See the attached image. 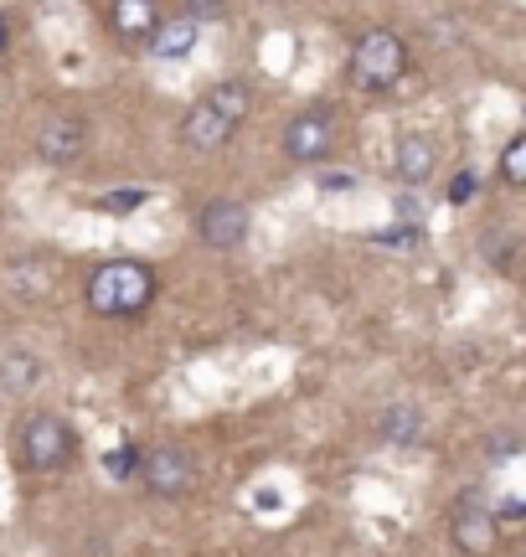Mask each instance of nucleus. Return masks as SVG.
Returning <instances> with one entry per match:
<instances>
[{"label": "nucleus", "mask_w": 526, "mask_h": 557, "mask_svg": "<svg viewBox=\"0 0 526 557\" xmlns=\"http://www.w3.org/2000/svg\"><path fill=\"white\" fill-rule=\"evenodd\" d=\"M83 150H88V124L73 120V114H52L37 129V156L47 165H73Z\"/></svg>", "instance_id": "obj_7"}, {"label": "nucleus", "mask_w": 526, "mask_h": 557, "mask_svg": "<svg viewBox=\"0 0 526 557\" xmlns=\"http://www.w3.org/2000/svg\"><path fill=\"white\" fill-rule=\"evenodd\" d=\"M155 26H161V11H155V0H114L109 5V32L120 41H145L155 37Z\"/></svg>", "instance_id": "obj_11"}, {"label": "nucleus", "mask_w": 526, "mask_h": 557, "mask_svg": "<svg viewBox=\"0 0 526 557\" xmlns=\"http://www.w3.org/2000/svg\"><path fill=\"white\" fill-rule=\"evenodd\" d=\"M475 171H454V181H449V201H454V207H460V201H469L475 197Z\"/></svg>", "instance_id": "obj_19"}, {"label": "nucleus", "mask_w": 526, "mask_h": 557, "mask_svg": "<svg viewBox=\"0 0 526 557\" xmlns=\"http://www.w3.org/2000/svg\"><path fill=\"white\" fill-rule=\"evenodd\" d=\"M202 99L212 103V109H217L223 120L243 124V120H248V109H253V88H248L243 78H223V83H212V88H206Z\"/></svg>", "instance_id": "obj_14"}, {"label": "nucleus", "mask_w": 526, "mask_h": 557, "mask_svg": "<svg viewBox=\"0 0 526 557\" xmlns=\"http://www.w3.org/2000/svg\"><path fill=\"white\" fill-rule=\"evenodd\" d=\"M140 449H135V444H120V449H109V455H103V475L109 480H135L140 475Z\"/></svg>", "instance_id": "obj_16"}, {"label": "nucleus", "mask_w": 526, "mask_h": 557, "mask_svg": "<svg viewBox=\"0 0 526 557\" xmlns=\"http://www.w3.org/2000/svg\"><path fill=\"white\" fill-rule=\"evenodd\" d=\"M408 73V47L398 32H366L356 47H351V83L362 88V94H387V88H398V78Z\"/></svg>", "instance_id": "obj_3"}, {"label": "nucleus", "mask_w": 526, "mask_h": 557, "mask_svg": "<svg viewBox=\"0 0 526 557\" xmlns=\"http://www.w3.org/2000/svg\"><path fill=\"white\" fill-rule=\"evenodd\" d=\"M78 455V434L62 413H26L16 423V459L32 475H62Z\"/></svg>", "instance_id": "obj_2"}, {"label": "nucleus", "mask_w": 526, "mask_h": 557, "mask_svg": "<svg viewBox=\"0 0 526 557\" xmlns=\"http://www.w3.org/2000/svg\"><path fill=\"white\" fill-rule=\"evenodd\" d=\"M449 537H454V547H460L465 557H486L490 547H496V537H501L496 511H490V506H475V500H465V506L449 517Z\"/></svg>", "instance_id": "obj_8"}, {"label": "nucleus", "mask_w": 526, "mask_h": 557, "mask_svg": "<svg viewBox=\"0 0 526 557\" xmlns=\"http://www.w3.org/2000/svg\"><path fill=\"white\" fill-rule=\"evenodd\" d=\"M392 165H398V181H403V186H424V181L434 176V165H439V150H434L428 135H403Z\"/></svg>", "instance_id": "obj_12"}, {"label": "nucleus", "mask_w": 526, "mask_h": 557, "mask_svg": "<svg viewBox=\"0 0 526 557\" xmlns=\"http://www.w3.org/2000/svg\"><path fill=\"white\" fill-rule=\"evenodd\" d=\"M41 382V361L26 351V346H5L0 351V393L5 398H21V393H32Z\"/></svg>", "instance_id": "obj_13"}, {"label": "nucleus", "mask_w": 526, "mask_h": 557, "mask_svg": "<svg viewBox=\"0 0 526 557\" xmlns=\"http://www.w3.org/2000/svg\"><path fill=\"white\" fill-rule=\"evenodd\" d=\"M501 176H506L511 186H526V129L501 150Z\"/></svg>", "instance_id": "obj_17"}, {"label": "nucleus", "mask_w": 526, "mask_h": 557, "mask_svg": "<svg viewBox=\"0 0 526 557\" xmlns=\"http://www.w3.org/2000/svg\"><path fill=\"white\" fill-rule=\"evenodd\" d=\"M496 517H511V521H526V500H522V496H506V500H501V511H496Z\"/></svg>", "instance_id": "obj_22"}, {"label": "nucleus", "mask_w": 526, "mask_h": 557, "mask_svg": "<svg viewBox=\"0 0 526 557\" xmlns=\"http://www.w3.org/2000/svg\"><path fill=\"white\" fill-rule=\"evenodd\" d=\"M83 299H88V310L93 315H109V320H129L150 310V299H155V274L145 269L140 259H103L88 284H83Z\"/></svg>", "instance_id": "obj_1"}, {"label": "nucleus", "mask_w": 526, "mask_h": 557, "mask_svg": "<svg viewBox=\"0 0 526 557\" xmlns=\"http://www.w3.org/2000/svg\"><path fill=\"white\" fill-rule=\"evenodd\" d=\"M191 16H197V21L217 16V0H191Z\"/></svg>", "instance_id": "obj_23"}, {"label": "nucleus", "mask_w": 526, "mask_h": 557, "mask_svg": "<svg viewBox=\"0 0 526 557\" xmlns=\"http://www.w3.org/2000/svg\"><path fill=\"white\" fill-rule=\"evenodd\" d=\"M197 238L206 248H238L248 238V207L233 197H217L206 201L202 212H197Z\"/></svg>", "instance_id": "obj_6"}, {"label": "nucleus", "mask_w": 526, "mask_h": 557, "mask_svg": "<svg viewBox=\"0 0 526 557\" xmlns=\"http://www.w3.org/2000/svg\"><path fill=\"white\" fill-rule=\"evenodd\" d=\"M330 145H336L330 109H304V114H295V120L284 124V156L300 160V165H321L330 156Z\"/></svg>", "instance_id": "obj_5"}, {"label": "nucleus", "mask_w": 526, "mask_h": 557, "mask_svg": "<svg viewBox=\"0 0 526 557\" xmlns=\"http://www.w3.org/2000/svg\"><path fill=\"white\" fill-rule=\"evenodd\" d=\"M233 129H238V124L223 120L206 99H197L191 109H186V120H181V145L186 150H197V156H212V150H223L227 139H233Z\"/></svg>", "instance_id": "obj_9"}, {"label": "nucleus", "mask_w": 526, "mask_h": 557, "mask_svg": "<svg viewBox=\"0 0 526 557\" xmlns=\"http://www.w3.org/2000/svg\"><path fill=\"white\" fill-rule=\"evenodd\" d=\"M5 47H11V16L0 11V58H5Z\"/></svg>", "instance_id": "obj_24"}, {"label": "nucleus", "mask_w": 526, "mask_h": 557, "mask_svg": "<svg viewBox=\"0 0 526 557\" xmlns=\"http://www.w3.org/2000/svg\"><path fill=\"white\" fill-rule=\"evenodd\" d=\"M516 449H526V434H511V429H501V434L486 444V455H516Z\"/></svg>", "instance_id": "obj_20"}, {"label": "nucleus", "mask_w": 526, "mask_h": 557, "mask_svg": "<svg viewBox=\"0 0 526 557\" xmlns=\"http://www.w3.org/2000/svg\"><path fill=\"white\" fill-rule=\"evenodd\" d=\"M424 434V413H418V403H392L383 413V438L387 444H413V438Z\"/></svg>", "instance_id": "obj_15"}, {"label": "nucleus", "mask_w": 526, "mask_h": 557, "mask_svg": "<svg viewBox=\"0 0 526 557\" xmlns=\"http://www.w3.org/2000/svg\"><path fill=\"white\" fill-rule=\"evenodd\" d=\"M351 186H356L351 171H330V176H321V191H351Z\"/></svg>", "instance_id": "obj_21"}, {"label": "nucleus", "mask_w": 526, "mask_h": 557, "mask_svg": "<svg viewBox=\"0 0 526 557\" xmlns=\"http://www.w3.org/2000/svg\"><path fill=\"white\" fill-rule=\"evenodd\" d=\"M135 207H145V191H109V197H99V212H135Z\"/></svg>", "instance_id": "obj_18"}, {"label": "nucleus", "mask_w": 526, "mask_h": 557, "mask_svg": "<svg viewBox=\"0 0 526 557\" xmlns=\"http://www.w3.org/2000/svg\"><path fill=\"white\" fill-rule=\"evenodd\" d=\"M140 480L150 496L176 500L197 485V459L186 455L181 444H155V449H145V459H140Z\"/></svg>", "instance_id": "obj_4"}, {"label": "nucleus", "mask_w": 526, "mask_h": 557, "mask_svg": "<svg viewBox=\"0 0 526 557\" xmlns=\"http://www.w3.org/2000/svg\"><path fill=\"white\" fill-rule=\"evenodd\" d=\"M197 41H202V21L191 16H161V26H155V37H150V47H155V58L165 62H181L197 52Z\"/></svg>", "instance_id": "obj_10"}]
</instances>
